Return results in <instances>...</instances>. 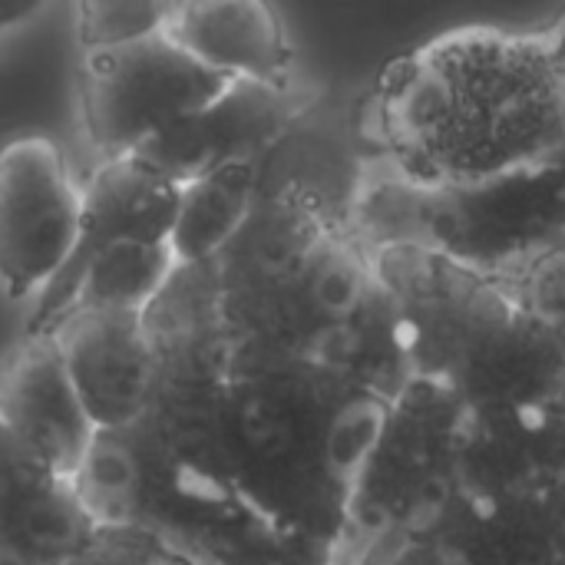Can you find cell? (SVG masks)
Wrapping results in <instances>:
<instances>
[{"label":"cell","mask_w":565,"mask_h":565,"mask_svg":"<svg viewBox=\"0 0 565 565\" xmlns=\"http://www.w3.org/2000/svg\"><path fill=\"white\" fill-rule=\"evenodd\" d=\"M361 288H364V278L354 258L328 255L315 265L311 295L328 318H348L361 301Z\"/></svg>","instance_id":"2e32d148"},{"label":"cell","mask_w":565,"mask_h":565,"mask_svg":"<svg viewBox=\"0 0 565 565\" xmlns=\"http://www.w3.org/2000/svg\"><path fill=\"white\" fill-rule=\"evenodd\" d=\"M169 3L152 0H86L76 7V36L83 53L119 50L162 30Z\"/></svg>","instance_id":"7c38bea8"},{"label":"cell","mask_w":565,"mask_h":565,"mask_svg":"<svg viewBox=\"0 0 565 565\" xmlns=\"http://www.w3.org/2000/svg\"><path fill=\"white\" fill-rule=\"evenodd\" d=\"M60 565H195L185 550L146 526L96 530L66 563Z\"/></svg>","instance_id":"5bb4252c"},{"label":"cell","mask_w":565,"mask_h":565,"mask_svg":"<svg viewBox=\"0 0 565 565\" xmlns=\"http://www.w3.org/2000/svg\"><path fill=\"white\" fill-rule=\"evenodd\" d=\"M179 185L152 172L139 159H113L96 169L89 185L83 189V209H79V238L66 262V268L46 285V291L36 298V308L26 324V338L46 334L63 311V298L73 285V278L83 271V265L99 255L103 248L122 242V238H149V242H169L172 218H175Z\"/></svg>","instance_id":"8992f818"},{"label":"cell","mask_w":565,"mask_h":565,"mask_svg":"<svg viewBox=\"0 0 565 565\" xmlns=\"http://www.w3.org/2000/svg\"><path fill=\"white\" fill-rule=\"evenodd\" d=\"M175 258L169 242L122 238L99 255H93L73 278L60 318L73 311H119L142 315L175 275Z\"/></svg>","instance_id":"30bf717a"},{"label":"cell","mask_w":565,"mask_h":565,"mask_svg":"<svg viewBox=\"0 0 565 565\" xmlns=\"http://www.w3.org/2000/svg\"><path fill=\"white\" fill-rule=\"evenodd\" d=\"M83 189L63 149L20 136L0 149V285L13 301L43 295L79 238Z\"/></svg>","instance_id":"3957f363"},{"label":"cell","mask_w":565,"mask_h":565,"mask_svg":"<svg viewBox=\"0 0 565 565\" xmlns=\"http://www.w3.org/2000/svg\"><path fill=\"white\" fill-rule=\"evenodd\" d=\"M76 500L83 503L86 516L96 530L106 526H136L139 513V490H142V460L129 444V430L109 434L96 430L76 477H73Z\"/></svg>","instance_id":"8fae6325"},{"label":"cell","mask_w":565,"mask_h":565,"mask_svg":"<svg viewBox=\"0 0 565 565\" xmlns=\"http://www.w3.org/2000/svg\"><path fill=\"white\" fill-rule=\"evenodd\" d=\"M288 113V86L228 79L215 99L149 139L132 159L146 162L172 185H185L215 169L255 162V156L281 136Z\"/></svg>","instance_id":"5b68a950"},{"label":"cell","mask_w":565,"mask_h":565,"mask_svg":"<svg viewBox=\"0 0 565 565\" xmlns=\"http://www.w3.org/2000/svg\"><path fill=\"white\" fill-rule=\"evenodd\" d=\"M255 195V162H235L179 185L169 248L179 268L205 265L245 225Z\"/></svg>","instance_id":"9c48e42d"},{"label":"cell","mask_w":565,"mask_h":565,"mask_svg":"<svg viewBox=\"0 0 565 565\" xmlns=\"http://www.w3.org/2000/svg\"><path fill=\"white\" fill-rule=\"evenodd\" d=\"M228 86L162 30L119 50L83 53L79 113L103 162L136 156L149 139L202 109Z\"/></svg>","instance_id":"7a4b0ae2"},{"label":"cell","mask_w":565,"mask_h":565,"mask_svg":"<svg viewBox=\"0 0 565 565\" xmlns=\"http://www.w3.org/2000/svg\"><path fill=\"white\" fill-rule=\"evenodd\" d=\"M46 334L96 430L122 434L142 424L156 381V354L142 315L73 311Z\"/></svg>","instance_id":"277c9868"},{"label":"cell","mask_w":565,"mask_h":565,"mask_svg":"<svg viewBox=\"0 0 565 565\" xmlns=\"http://www.w3.org/2000/svg\"><path fill=\"white\" fill-rule=\"evenodd\" d=\"M0 420L56 480L76 477L96 427L50 334H33L0 367Z\"/></svg>","instance_id":"52a82bcc"},{"label":"cell","mask_w":565,"mask_h":565,"mask_svg":"<svg viewBox=\"0 0 565 565\" xmlns=\"http://www.w3.org/2000/svg\"><path fill=\"white\" fill-rule=\"evenodd\" d=\"M0 556H3V553H0Z\"/></svg>","instance_id":"d6986e66"},{"label":"cell","mask_w":565,"mask_h":565,"mask_svg":"<svg viewBox=\"0 0 565 565\" xmlns=\"http://www.w3.org/2000/svg\"><path fill=\"white\" fill-rule=\"evenodd\" d=\"M162 33L225 79L288 86L291 43L275 7L255 0L169 3Z\"/></svg>","instance_id":"ba28073f"},{"label":"cell","mask_w":565,"mask_h":565,"mask_svg":"<svg viewBox=\"0 0 565 565\" xmlns=\"http://www.w3.org/2000/svg\"><path fill=\"white\" fill-rule=\"evenodd\" d=\"M40 10V3H17V0H0V33L30 20Z\"/></svg>","instance_id":"e0dca14e"},{"label":"cell","mask_w":565,"mask_h":565,"mask_svg":"<svg viewBox=\"0 0 565 565\" xmlns=\"http://www.w3.org/2000/svg\"><path fill=\"white\" fill-rule=\"evenodd\" d=\"M60 480L50 477L26 447L3 427L0 420V553L26 513L56 487Z\"/></svg>","instance_id":"4fadbf2b"},{"label":"cell","mask_w":565,"mask_h":565,"mask_svg":"<svg viewBox=\"0 0 565 565\" xmlns=\"http://www.w3.org/2000/svg\"><path fill=\"white\" fill-rule=\"evenodd\" d=\"M0 565H26V563H20V559H13V556H0Z\"/></svg>","instance_id":"ac0fdd59"},{"label":"cell","mask_w":565,"mask_h":565,"mask_svg":"<svg viewBox=\"0 0 565 565\" xmlns=\"http://www.w3.org/2000/svg\"><path fill=\"white\" fill-rule=\"evenodd\" d=\"M381 430H384V414L377 411V404L361 401V404L344 407L328 427L324 450H328L331 470H338L341 477L358 470L371 457V450L377 447Z\"/></svg>","instance_id":"9a60e30c"},{"label":"cell","mask_w":565,"mask_h":565,"mask_svg":"<svg viewBox=\"0 0 565 565\" xmlns=\"http://www.w3.org/2000/svg\"><path fill=\"white\" fill-rule=\"evenodd\" d=\"M381 109L414 175L487 182L565 139V60L536 40L463 30L397 63Z\"/></svg>","instance_id":"6da1fadb"}]
</instances>
